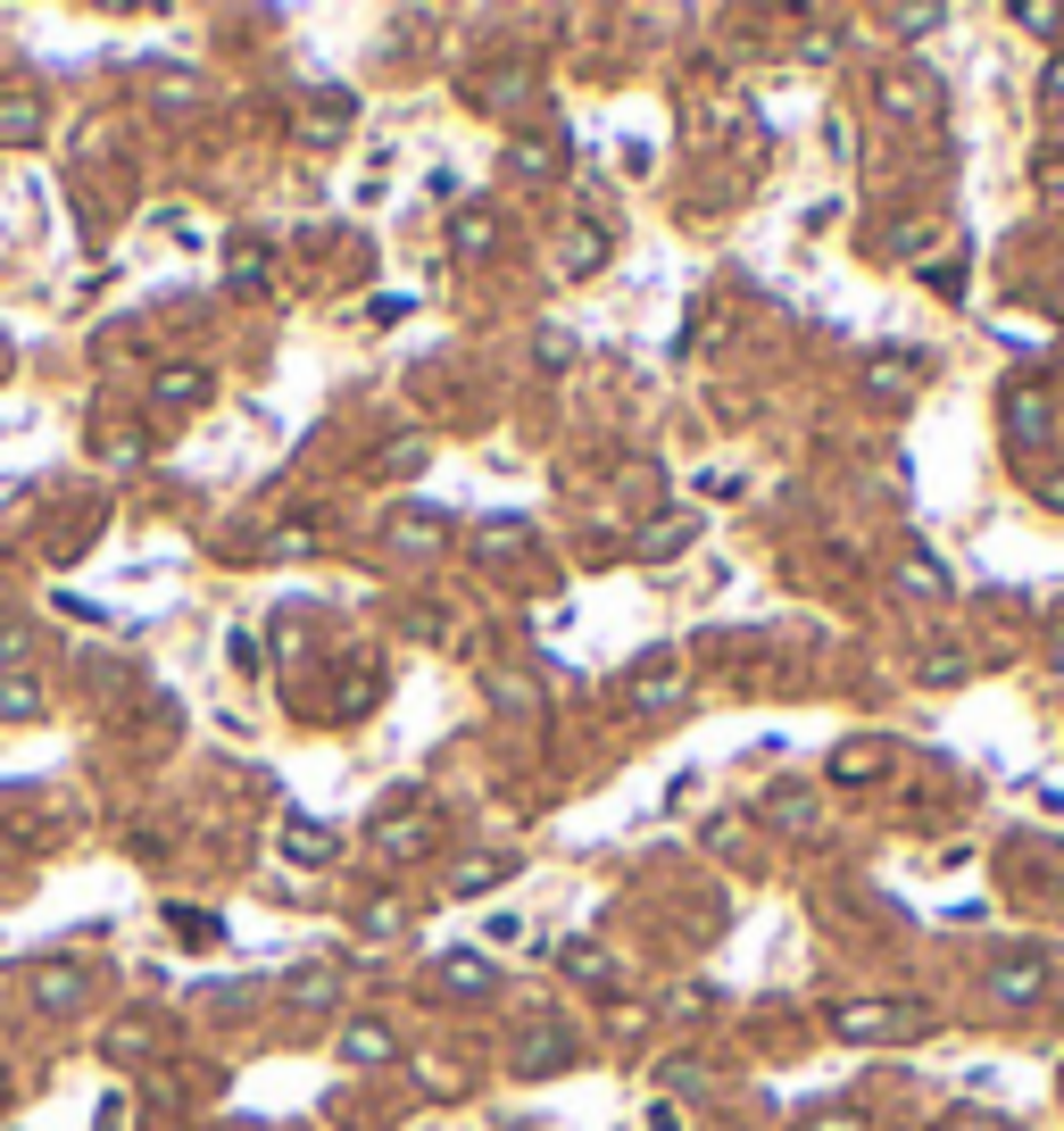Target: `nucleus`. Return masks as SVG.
Returning a JSON list of instances; mask_svg holds the SVG:
<instances>
[{
	"label": "nucleus",
	"mask_w": 1064,
	"mask_h": 1131,
	"mask_svg": "<svg viewBox=\"0 0 1064 1131\" xmlns=\"http://www.w3.org/2000/svg\"><path fill=\"white\" fill-rule=\"evenodd\" d=\"M915 1007H841V1032H915Z\"/></svg>",
	"instance_id": "obj_1"
}]
</instances>
